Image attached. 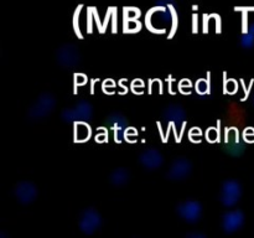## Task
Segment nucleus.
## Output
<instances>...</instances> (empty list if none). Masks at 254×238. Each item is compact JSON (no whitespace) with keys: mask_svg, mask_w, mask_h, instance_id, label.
<instances>
[{"mask_svg":"<svg viewBox=\"0 0 254 238\" xmlns=\"http://www.w3.org/2000/svg\"><path fill=\"white\" fill-rule=\"evenodd\" d=\"M241 46L245 49H252L254 47V25L248 29V31L245 32L242 37H241Z\"/></svg>","mask_w":254,"mask_h":238,"instance_id":"obj_16","label":"nucleus"},{"mask_svg":"<svg viewBox=\"0 0 254 238\" xmlns=\"http://www.w3.org/2000/svg\"><path fill=\"white\" fill-rule=\"evenodd\" d=\"M217 136H218V134H217V130H216L215 128H210L207 130V139L210 141H216L217 140Z\"/></svg>","mask_w":254,"mask_h":238,"instance_id":"obj_20","label":"nucleus"},{"mask_svg":"<svg viewBox=\"0 0 254 238\" xmlns=\"http://www.w3.org/2000/svg\"><path fill=\"white\" fill-rule=\"evenodd\" d=\"M140 16V10L136 7H124V20H136Z\"/></svg>","mask_w":254,"mask_h":238,"instance_id":"obj_17","label":"nucleus"},{"mask_svg":"<svg viewBox=\"0 0 254 238\" xmlns=\"http://www.w3.org/2000/svg\"><path fill=\"white\" fill-rule=\"evenodd\" d=\"M176 211L184 221L189 223H196L201 220L202 216V205L198 201L188 200L179 203Z\"/></svg>","mask_w":254,"mask_h":238,"instance_id":"obj_6","label":"nucleus"},{"mask_svg":"<svg viewBox=\"0 0 254 238\" xmlns=\"http://www.w3.org/2000/svg\"><path fill=\"white\" fill-rule=\"evenodd\" d=\"M62 119L64 121H74V120H84V119H91L93 117V106L87 101H81L73 107V108H67L62 111Z\"/></svg>","mask_w":254,"mask_h":238,"instance_id":"obj_5","label":"nucleus"},{"mask_svg":"<svg viewBox=\"0 0 254 238\" xmlns=\"http://www.w3.org/2000/svg\"><path fill=\"white\" fill-rule=\"evenodd\" d=\"M76 83L77 84L86 83V76H83V74H76Z\"/></svg>","mask_w":254,"mask_h":238,"instance_id":"obj_22","label":"nucleus"},{"mask_svg":"<svg viewBox=\"0 0 254 238\" xmlns=\"http://www.w3.org/2000/svg\"><path fill=\"white\" fill-rule=\"evenodd\" d=\"M108 121L112 126L116 130V135H118L119 133V140L122 139V135H123L124 129L128 125V121H127V118L122 113H118V112H114V113L109 114Z\"/></svg>","mask_w":254,"mask_h":238,"instance_id":"obj_13","label":"nucleus"},{"mask_svg":"<svg viewBox=\"0 0 254 238\" xmlns=\"http://www.w3.org/2000/svg\"><path fill=\"white\" fill-rule=\"evenodd\" d=\"M56 61L62 68L73 69L81 63V52L74 44H64L56 51Z\"/></svg>","mask_w":254,"mask_h":238,"instance_id":"obj_2","label":"nucleus"},{"mask_svg":"<svg viewBox=\"0 0 254 238\" xmlns=\"http://www.w3.org/2000/svg\"><path fill=\"white\" fill-rule=\"evenodd\" d=\"M245 225V213L240 210L228 211L222 216V228L226 233H235Z\"/></svg>","mask_w":254,"mask_h":238,"instance_id":"obj_9","label":"nucleus"},{"mask_svg":"<svg viewBox=\"0 0 254 238\" xmlns=\"http://www.w3.org/2000/svg\"><path fill=\"white\" fill-rule=\"evenodd\" d=\"M189 238H206V235L202 232H198V231H192V232H189L188 235Z\"/></svg>","mask_w":254,"mask_h":238,"instance_id":"obj_21","label":"nucleus"},{"mask_svg":"<svg viewBox=\"0 0 254 238\" xmlns=\"http://www.w3.org/2000/svg\"><path fill=\"white\" fill-rule=\"evenodd\" d=\"M139 163L148 170H155L163 166L164 156L156 149H146L139 155Z\"/></svg>","mask_w":254,"mask_h":238,"instance_id":"obj_10","label":"nucleus"},{"mask_svg":"<svg viewBox=\"0 0 254 238\" xmlns=\"http://www.w3.org/2000/svg\"><path fill=\"white\" fill-rule=\"evenodd\" d=\"M74 138H76L77 141H84L87 140L89 135H91V130H89V126L87 125L83 121H78L76 123V126H74Z\"/></svg>","mask_w":254,"mask_h":238,"instance_id":"obj_14","label":"nucleus"},{"mask_svg":"<svg viewBox=\"0 0 254 238\" xmlns=\"http://www.w3.org/2000/svg\"><path fill=\"white\" fill-rule=\"evenodd\" d=\"M236 89H237V83H236V81H233V79H230V81L226 83V91L228 92V93H235Z\"/></svg>","mask_w":254,"mask_h":238,"instance_id":"obj_19","label":"nucleus"},{"mask_svg":"<svg viewBox=\"0 0 254 238\" xmlns=\"http://www.w3.org/2000/svg\"><path fill=\"white\" fill-rule=\"evenodd\" d=\"M37 187L31 181H20L14 188V196L22 205L32 203L37 197Z\"/></svg>","mask_w":254,"mask_h":238,"instance_id":"obj_8","label":"nucleus"},{"mask_svg":"<svg viewBox=\"0 0 254 238\" xmlns=\"http://www.w3.org/2000/svg\"><path fill=\"white\" fill-rule=\"evenodd\" d=\"M130 181V171L126 168H117L109 175V182L116 187L126 186Z\"/></svg>","mask_w":254,"mask_h":238,"instance_id":"obj_12","label":"nucleus"},{"mask_svg":"<svg viewBox=\"0 0 254 238\" xmlns=\"http://www.w3.org/2000/svg\"><path fill=\"white\" fill-rule=\"evenodd\" d=\"M253 106H254V97H253Z\"/></svg>","mask_w":254,"mask_h":238,"instance_id":"obj_23","label":"nucleus"},{"mask_svg":"<svg viewBox=\"0 0 254 238\" xmlns=\"http://www.w3.org/2000/svg\"><path fill=\"white\" fill-rule=\"evenodd\" d=\"M242 197V186L237 180H226L221 186L220 201L225 207H233Z\"/></svg>","mask_w":254,"mask_h":238,"instance_id":"obj_3","label":"nucleus"},{"mask_svg":"<svg viewBox=\"0 0 254 238\" xmlns=\"http://www.w3.org/2000/svg\"><path fill=\"white\" fill-rule=\"evenodd\" d=\"M79 230L84 235H93L102 227V216L96 208L88 207L82 211L78 221Z\"/></svg>","mask_w":254,"mask_h":238,"instance_id":"obj_4","label":"nucleus"},{"mask_svg":"<svg viewBox=\"0 0 254 238\" xmlns=\"http://www.w3.org/2000/svg\"><path fill=\"white\" fill-rule=\"evenodd\" d=\"M207 88L208 86L206 79H200V81H197V83H196V89H197L198 93H205V92L207 91Z\"/></svg>","mask_w":254,"mask_h":238,"instance_id":"obj_18","label":"nucleus"},{"mask_svg":"<svg viewBox=\"0 0 254 238\" xmlns=\"http://www.w3.org/2000/svg\"><path fill=\"white\" fill-rule=\"evenodd\" d=\"M163 118L168 121L180 124L186 119V112L183 106L176 103H171L165 107L163 111Z\"/></svg>","mask_w":254,"mask_h":238,"instance_id":"obj_11","label":"nucleus"},{"mask_svg":"<svg viewBox=\"0 0 254 238\" xmlns=\"http://www.w3.org/2000/svg\"><path fill=\"white\" fill-rule=\"evenodd\" d=\"M192 163L189 159L185 158H178L173 164H171L170 169L166 173L168 178L174 181H181L185 180L186 178L191 175L192 173Z\"/></svg>","mask_w":254,"mask_h":238,"instance_id":"obj_7","label":"nucleus"},{"mask_svg":"<svg viewBox=\"0 0 254 238\" xmlns=\"http://www.w3.org/2000/svg\"><path fill=\"white\" fill-rule=\"evenodd\" d=\"M246 150V146L238 140L227 141L226 145V153L230 154L231 156H241Z\"/></svg>","mask_w":254,"mask_h":238,"instance_id":"obj_15","label":"nucleus"},{"mask_svg":"<svg viewBox=\"0 0 254 238\" xmlns=\"http://www.w3.org/2000/svg\"><path fill=\"white\" fill-rule=\"evenodd\" d=\"M55 107H56L55 96L49 92H45V93L40 94L39 98L30 106L29 111H27V117L31 120H41L54 112Z\"/></svg>","mask_w":254,"mask_h":238,"instance_id":"obj_1","label":"nucleus"}]
</instances>
